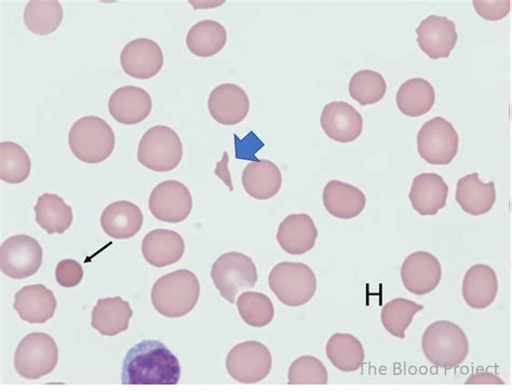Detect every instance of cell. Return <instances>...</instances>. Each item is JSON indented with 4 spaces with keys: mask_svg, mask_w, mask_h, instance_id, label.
<instances>
[{
    "mask_svg": "<svg viewBox=\"0 0 512 392\" xmlns=\"http://www.w3.org/2000/svg\"><path fill=\"white\" fill-rule=\"evenodd\" d=\"M180 378L179 359L158 341H144L132 347L121 375L125 385H177Z\"/></svg>",
    "mask_w": 512,
    "mask_h": 392,
    "instance_id": "6da1fadb",
    "label": "cell"
},
{
    "mask_svg": "<svg viewBox=\"0 0 512 392\" xmlns=\"http://www.w3.org/2000/svg\"><path fill=\"white\" fill-rule=\"evenodd\" d=\"M152 303L166 318H182L192 312L200 297V283L191 270L180 269L159 278L152 290Z\"/></svg>",
    "mask_w": 512,
    "mask_h": 392,
    "instance_id": "7a4b0ae2",
    "label": "cell"
},
{
    "mask_svg": "<svg viewBox=\"0 0 512 392\" xmlns=\"http://www.w3.org/2000/svg\"><path fill=\"white\" fill-rule=\"evenodd\" d=\"M423 353L434 366L453 370L461 366L469 354L466 333L456 323L436 321L425 330L422 339Z\"/></svg>",
    "mask_w": 512,
    "mask_h": 392,
    "instance_id": "3957f363",
    "label": "cell"
},
{
    "mask_svg": "<svg viewBox=\"0 0 512 392\" xmlns=\"http://www.w3.org/2000/svg\"><path fill=\"white\" fill-rule=\"evenodd\" d=\"M69 145L74 156L85 164H101L115 150V133L104 119L86 116L72 126Z\"/></svg>",
    "mask_w": 512,
    "mask_h": 392,
    "instance_id": "277c9868",
    "label": "cell"
},
{
    "mask_svg": "<svg viewBox=\"0 0 512 392\" xmlns=\"http://www.w3.org/2000/svg\"><path fill=\"white\" fill-rule=\"evenodd\" d=\"M269 288L277 299L290 307H300L312 301L317 291L313 269L304 263L277 264L268 278Z\"/></svg>",
    "mask_w": 512,
    "mask_h": 392,
    "instance_id": "5b68a950",
    "label": "cell"
},
{
    "mask_svg": "<svg viewBox=\"0 0 512 392\" xmlns=\"http://www.w3.org/2000/svg\"><path fill=\"white\" fill-rule=\"evenodd\" d=\"M215 288L231 304L240 292L252 289L259 280L258 269L248 255L228 252L215 261L211 270Z\"/></svg>",
    "mask_w": 512,
    "mask_h": 392,
    "instance_id": "8992f818",
    "label": "cell"
},
{
    "mask_svg": "<svg viewBox=\"0 0 512 392\" xmlns=\"http://www.w3.org/2000/svg\"><path fill=\"white\" fill-rule=\"evenodd\" d=\"M182 158V141L170 127L159 125L144 133L139 144L138 159L148 170L172 171L179 167Z\"/></svg>",
    "mask_w": 512,
    "mask_h": 392,
    "instance_id": "52a82bcc",
    "label": "cell"
},
{
    "mask_svg": "<svg viewBox=\"0 0 512 392\" xmlns=\"http://www.w3.org/2000/svg\"><path fill=\"white\" fill-rule=\"evenodd\" d=\"M58 362V345L46 333L26 335L18 345L15 355V368L26 380H38L52 373Z\"/></svg>",
    "mask_w": 512,
    "mask_h": 392,
    "instance_id": "ba28073f",
    "label": "cell"
},
{
    "mask_svg": "<svg viewBox=\"0 0 512 392\" xmlns=\"http://www.w3.org/2000/svg\"><path fill=\"white\" fill-rule=\"evenodd\" d=\"M460 147V137L454 126L442 117L427 121L417 134L420 156L434 166H448Z\"/></svg>",
    "mask_w": 512,
    "mask_h": 392,
    "instance_id": "9c48e42d",
    "label": "cell"
},
{
    "mask_svg": "<svg viewBox=\"0 0 512 392\" xmlns=\"http://www.w3.org/2000/svg\"><path fill=\"white\" fill-rule=\"evenodd\" d=\"M273 357L271 351L260 342H245L236 345L226 358V369L236 382L260 383L271 373Z\"/></svg>",
    "mask_w": 512,
    "mask_h": 392,
    "instance_id": "30bf717a",
    "label": "cell"
},
{
    "mask_svg": "<svg viewBox=\"0 0 512 392\" xmlns=\"http://www.w3.org/2000/svg\"><path fill=\"white\" fill-rule=\"evenodd\" d=\"M43 264V248L29 235H16L0 248V268L12 279H25L38 273Z\"/></svg>",
    "mask_w": 512,
    "mask_h": 392,
    "instance_id": "8fae6325",
    "label": "cell"
},
{
    "mask_svg": "<svg viewBox=\"0 0 512 392\" xmlns=\"http://www.w3.org/2000/svg\"><path fill=\"white\" fill-rule=\"evenodd\" d=\"M148 208L154 218L161 222L177 224L184 222L193 209L190 189L179 181L158 184L148 200Z\"/></svg>",
    "mask_w": 512,
    "mask_h": 392,
    "instance_id": "7c38bea8",
    "label": "cell"
},
{
    "mask_svg": "<svg viewBox=\"0 0 512 392\" xmlns=\"http://www.w3.org/2000/svg\"><path fill=\"white\" fill-rule=\"evenodd\" d=\"M120 64L132 78L152 79L163 70L164 52L152 39H134L121 51Z\"/></svg>",
    "mask_w": 512,
    "mask_h": 392,
    "instance_id": "4fadbf2b",
    "label": "cell"
},
{
    "mask_svg": "<svg viewBox=\"0 0 512 392\" xmlns=\"http://www.w3.org/2000/svg\"><path fill=\"white\" fill-rule=\"evenodd\" d=\"M442 278V267L434 254L425 251L408 256L401 267L404 288L415 295H426L435 291Z\"/></svg>",
    "mask_w": 512,
    "mask_h": 392,
    "instance_id": "5bb4252c",
    "label": "cell"
},
{
    "mask_svg": "<svg viewBox=\"0 0 512 392\" xmlns=\"http://www.w3.org/2000/svg\"><path fill=\"white\" fill-rule=\"evenodd\" d=\"M417 44L431 60L448 59L456 46V24L447 17L429 16L416 29Z\"/></svg>",
    "mask_w": 512,
    "mask_h": 392,
    "instance_id": "9a60e30c",
    "label": "cell"
},
{
    "mask_svg": "<svg viewBox=\"0 0 512 392\" xmlns=\"http://www.w3.org/2000/svg\"><path fill=\"white\" fill-rule=\"evenodd\" d=\"M211 117L223 126H236L250 111L248 93L235 84H223L213 89L208 100Z\"/></svg>",
    "mask_w": 512,
    "mask_h": 392,
    "instance_id": "2e32d148",
    "label": "cell"
},
{
    "mask_svg": "<svg viewBox=\"0 0 512 392\" xmlns=\"http://www.w3.org/2000/svg\"><path fill=\"white\" fill-rule=\"evenodd\" d=\"M320 125L331 140L339 143H352L362 133L363 119L354 106L343 101H336L323 107Z\"/></svg>",
    "mask_w": 512,
    "mask_h": 392,
    "instance_id": "e0dca14e",
    "label": "cell"
},
{
    "mask_svg": "<svg viewBox=\"0 0 512 392\" xmlns=\"http://www.w3.org/2000/svg\"><path fill=\"white\" fill-rule=\"evenodd\" d=\"M153 110V100L146 90L126 86L115 90L109 101L111 116L121 125L141 124Z\"/></svg>",
    "mask_w": 512,
    "mask_h": 392,
    "instance_id": "ac0fdd59",
    "label": "cell"
},
{
    "mask_svg": "<svg viewBox=\"0 0 512 392\" xmlns=\"http://www.w3.org/2000/svg\"><path fill=\"white\" fill-rule=\"evenodd\" d=\"M318 229L308 214H291L278 227L277 241L285 252L305 254L316 246Z\"/></svg>",
    "mask_w": 512,
    "mask_h": 392,
    "instance_id": "d6986e66",
    "label": "cell"
},
{
    "mask_svg": "<svg viewBox=\"0 0 512 392\" xmlns=\"http://www.w3.org/2000/svg\"><path fill=\"white\" fill-rule=\"evenodd\" d=\"M449 186L437 173H422L413 180L410 201L421 215H436L447 206Z\"/></svg>",
    "mask_w": 512,
    "mask_h": 392,
    "instance_id": "ffe728a7",
    "label": "cell"
},
{
    "mask_svg": "<svg viewBox=\"0 0 512 392\" xmlns=\"http://www.w3.org/2000/svg\"><path fill=\"white\" fill-rule=\"evenodd\" d=\"M322 200L326 210L340 220L357 218L367 206V197L359 188L336 180L323 189Z\"/></svg>",
    "mask_w": 512,
    "mask_h": 392,
    "instance_id": "44dd1931",
    "label": "cell"
},
{
    "mask_svg": "<svg viewBox=\"0 0 512 392\" xmlns=\"http://www.w3.org/2000/svg\"><path fill=\"white\" fill-rule=\"evenodd\" d=\"M185 253L183 237L169 229H155L142 241L144 260L157 268L178 263Z\"/></svg>",
    "mask_w": 512,
    "mask_h": 392,
    "instance_id": "7402d4cb",
    "label": "cell"
},
{
    "mask_svg": "<svg viewBox=\"0 0 512 392\" xmlns=\"http://www.w3.org/2000/svg\"><path fill=\"white\" fill-rule=\"evenodd\" d=\"M58 302L51 290L43 285L26 286L15 295L13 308L23 321L39 324L56 314Z\"/></svg>",
    "mask_w": 512,
    "mask_h": 392,
    "instance_id": "603a6c76",
    "label": "cell"
},
{
    "mask_svg": "<svg viewBox=\"0 0 512 392\" xmlns=\"http://www.w3.org/2000/svg\"><path fill=\"white\" fill-rule=\"evenodd\" d=\"M144 218L133 202L120 200L107 206L101 215L103 232L113 239L126 240L139 234Z\"/></svg>",
    "mask_w": 512,
    "mask_h": 392,
    "instance_id": "cb8c5ba5",
    "label": "cell"
},
{
    "mask_svg": "<svg viewBox=\"0 0 512 392\" xmlns=\"http://www.w3.org/2000/svg\"><path fill=\"white\" fill-rule=\"evenodd\" d=\"M456 202L467 214L479 216L489 213L496 202L495 183H483L479 173L468 174L458 180Z\"/></svg>",
    "mask_w": 512,
    "mask_h": 392,
    "instance_id": "d4e9b609",
    "label": "cell"
},
{
    "mask_svg": "<svg viewBox=\"0 0 512 392\" xmlns=\"http://www.w3.org/2000/svg\"><path fill=\"white\" fill-rule=\"evenodd\" d=\"M462 292L464 301L470 308L490 307L498 294V279L495 270L484 264L470 267L464 277Z\"/></svg>",
    "mask_w": 512,
    "mask_h": 392,
    "instance_id": "484cf974",
    "label": "cell"
},
{
    "mask_svg": "<svg viewBox=\"0 0 512 392\" xmlns=\"http://www.w3.org/2000/svg\"><path fill=\"white\" fill-rule=\"evenodd\" d=\"M242 185L246 193L254 199H272L280 191L282 174L271 160L254 161L242 172Z\"/></svg>",
    "mask_w": 512,
    "mask_h": 392,
    "instance_id": "4316f807",
    "label": "cell"
},
{
    "mask_svg": "<svg viewBox=\"0 0 512 392\" xmlns=\"http://www.w3.org/2000/svg\"><path fill=\"white\" fill-rule=\"evenodd\" d=\"M91 327L103 336H115L129 329L133 310L120 296L99 300L92 310Z\"/></svg>",
    "mask_w": 512,
    "mask_h": 392,
    "instance_id": "83f0119b",
    "label": "cell"
},
{
    "mask_svg": "<svg viewBox=\"0 0 512 392\" xmlns=\"http://www.w3.org/2000/svg\"><path fill=\"white\" fill-rule=\"evenodd\" d=\"M399 111L408 117H421L429 113L436 102V91L428 80L412 78L403 83L397 93Z\"/></svg>",
    "mask_w": 512,
    "mask_h": 392,
    "instance_id": "f1b7e54d",
    "label": "cell"
},
{
    "mask_svg": "<svg viewBox=\"0 0 512 392\" xmlns=\"http://www.w3.org/2000/svg\"><path fill=\"white\" fill-rule=\"evenodd\" d=\"M227 43L225 27L218 21L204 20L195 24L186 36V46L196 57L217 56Z\"/></svg>",
    "mask_w": 512,
    "mask_h": 392,
    "instance_id": "f546056e",
    "label": "cell"
},
{
    "mask_svg": "<svg viewBox=\"0 0 512 392\" xmlns=\"http://www.w3.org/2000/svg\"><path fill=\"white\" fill-rule=\"evenodd\" d=\"M34 211L37 224L48 235H63L74 220L72 207L66 205L64 199L55 194L38 197Z\"/></svg>",
    "mask_w": 512,
    "mask_h": 392,
    "instance_id": "4dcf8cb0",
    "label": "cell"
},
{
    "mask_svg": "<svg viewBox=\"0 0 512 392\" xmlns=\"http://www.w3.org/2000/svg\"><path fill=\"white\" fill-rule=\"evenodd\" d=\"M327 357L333 366L346 373L356 372L365 363V348L352 334L336 333L331 336L327 347Z\"/></svg>",
    "mask_w": 512,
    "mask_h": 392,
    "instance_id": "1f68e13d",
    "label": "cell"
},
{
    "mask_svg": "<svg viewBox=\"0 0 512 392\" xmlns=\"http://www.w3.org/2000/svg\"><path fill=\"white\" fill-rule=\"evenodd\" d=\"M64 17L63 7L58 0H31L24 10L26 29L38 36L55 33Z\"/></svg>",
    "mask_w": 512,
    "mask_h": 392,
    "instance_id": "d6a6232c",
    "label": "cell"
},
{
    "mask_svg": "<svg viewBox=\"0 0 512 392\" xmlns=\"http://www.w3.org/2000/svg\"><path fill=\"white\" fill-rule=\"evenodd\" d=\"M32 161L24 148L15 142L0 143V180L21 184L29 179Z\"/></svg>",
    "mask_w": 512,
    "mask_h": 392,
    "instance_id": "836d02e7",
    "label": "cell"
},
{
    "mask_svg": "<svg viewBox=\"0 0 512 392\" xmlns=\"http://www.w3.org/2000/svg\"><path fill=\"white\" fill-rule=\"evenodd\" d=\"M423 305L407 299H395L388 302L382 310V323L386 331L400 340L406 339V332Z\"/></svg>",
    "mask_w": 512,
    "mask_h": 392,
    "instance_id": "e575fe53",
    "label": "cell"
},
{
    "mask_svg": "<svg viewBox=\"0 0 512 392\" xmlns=\"http://www.w3.org/2000/svg\"><path fill=\"white\" fill-rule=\"evenodd\" d=\"M236 303L240 317L250 327L264 328L274 319V304L272 300L263 293H242Z\"/></svg>",
    "mask_w": 512,
    "mask_h": 392,
    "instance_id": "d590c367",
    "label": "cell"
},
{
    "mask_svg": "<svg viewBox=\"0 0 512 392\" xmlns=\"http://www.w3.org/2000/svg\"><path fill=\"white\" fill-rule=\"evenodd\" d=\"M387 84L382 74L371 70L357 72L349 81V94L361 106L380 102L385 97Z\"/></svg>",
    "mask_w": 512,
    "mask_h": 392,
    "instance_id": "8d00e7d4",
    "label": "cell"
},
{
    "mask_svg": "<svg viewBox=\"0 0 512 392\" xmlns=\"http://www.w3.org/2000/svg\"><path fill=\"white\" fill-rule=\"evenodd\" d=\"M328 370L318 358L303 356L296 359L289 369V385H327Z\"/></svg>",
    "mask_w": 512,
    "mask_h": 392,
    "instance_id": "74e56055",
    "label": "cell"
},
{
    "mask_svg": "<svg viewBox=\"0 0 512 392\" xmlns=\"http://www.w3.org/2000/svg\"><path fill=\"white\" fill-rule=\"evenodd\" d=\"M84 278V268L77 261L63 260L56 269V279L63 288H75Z\"/></svg>",
    "mask_w": 512,
    "mask_h": 392,
    "instance_id": "f35d334b",
    "label": "cell"
},
{
    "mask_svg": "<svg viewBox=\"0 0 512 392\" xmlns=\"http://www.w3.org/2000/svg\"><path fill=\"white\" fill-rule=\"evenodd\" d=\"M478 15L488 21H500L508 16L511 9V2H474Z\"/></svg>",
    "mask_w": 512,
    "mask_h": 392,
    "instance_id": "ab89813d",
    "label": "cell"
},
{
    "mask_svg": "<svg viewBox=\"0 0 512 392\" xmlns=\"http://www.w3.org/2000/svg\"><path fill=\"white\" fill-rule=\"evenodd\" d=\"M466 385H505V382L493 373L482 372L471 375Z\"/></svg>",
    "mask_w": 512,
    "mask_h": 392,
    "instance_id": "60d3db41",
    "label": "cell"
}]
</instances>
